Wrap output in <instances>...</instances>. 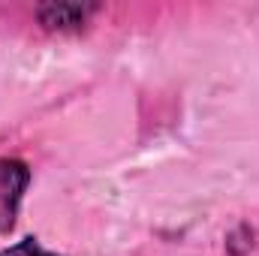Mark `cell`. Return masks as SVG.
<instances>
[{
	"label": "cell",
	"mask_w": 259,
	"mask_h": 256,
	"mask_svg": "<svg viewBox=\"0 0 259 256\" xmlns=\"http://www.w3.org/2000/svg\"><path fill=\"white\" fill-rule=\"evenodd\" d=\"M97 12V6H78V3H49L39 9V21L49 30H78L91 15Z\"/></svg>",
	"instance_id": "1"
},
{
	"label": "cell",
	"mask_w": 259,
	"mask_h": 256,
	"mask_svg": "<svg viewBox=\"0 0 259 256\" xmlns=\"http://www.w3.org/2000/svg\"><path fill=\"white\" fill-rule=\"evenodd\" d=\"M0 256H58V253L46 250L36 238H24V241L12 244V247H6V250H0Z\"/></svg>",
	"instance_id": "2"
}]
</instances>
